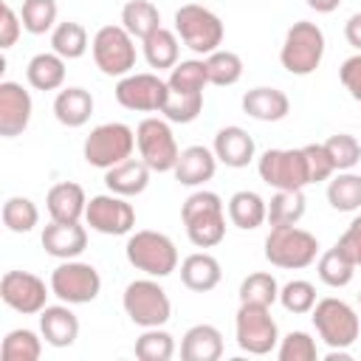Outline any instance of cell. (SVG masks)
Returning <instances> with one entry per match:
<instances>
[{"label":"cell","instance_id":"cell-1","mask_svg":"<svg viewBox=\"0 0 361 361\" xmlns=\"http://www.w3.org/2000/svg\"><path fill=\"white\" fill-rule=\"evenodd\" d=\"M180 220L195 248H214L226 237V206L217 192H192L180 206Z\"/></svg>","mask_w":361,"mask_h":361},{"label":"cell","instance_id":"cell-2","mask_svg":"<svg viewBox=\"0 0 361 361\" xmlns=\"http://www.w3.org/2000/svg\"><path fill=\"white\" fill-rule=\"evenodd\" d=\"M124 257L135 271L155 276V279L169 276L172 271H178V262H180L175 243L164 231H152V228L130 231L127 245H124Z\"/></svg>","mask_w":361,"mask_h":361},{"label":"cell","instance_id":"cell-3","mask_svg":"<svg viewBox=\"0 0 361 361\" xmlns=\"http://www.w3.org/2000/svg\"><path fill=\"white\" fill-rule=\"evenodd\" d=\"M324 31L310 20H299L285 31L279 65L290 76H310L324 59Z\"/></svg>","mask_w":361,"mask_h":361},{"label":"cell","instance_id":"cell-4","mask_svg":"<svg viewBox=\"0 0 361 361\" xmlns=\"http://www.w3.org/2000/svg\"><path fill=\"white\" fill-rule=\"evenodd\" d=\"M175 34L192 54L209 56L223 45L226 28H223V20L212 8L200 3H183L175 11Z\"/></svg>","mask_w":361,"mask_h":361},{"label":"cell","instance_id":"cell-5","mask_svg":"<svg viewBox=\"0 0 361 361\" xmlns=\"http://www.w3.org/2000/svg\"><path fill=\"white\" fill-rule=\"evenodd\" d=\"M121 307H124L127 319L133 324H138L141 330L164 327L172 316V302H169L166 290L158 285L155 276L133 279L121 293Z\"/></svg>","mask_w":361,"mask_h":361},{"label":"cell","instance_id":"cell-6","mask_svg":"<svg viewBox=\"0 0 361 361\" xmlns=\"http://www.w3.org/2000/svg\"><path fill=\"white\" fill-rule=\"evenodd\" d=\"M310 319H313L319 338L330 350H350L358 341L361 319L353 310V305H347L344 299H336V296L319 299L310 310Z\"/></svg>","mask_w":361,"mask_h":361},{"label":"cell","instance_id":"cell-7","mask_svg":"<svg viewBox=\"0 0 361 361\" xmlns=\"http://www.w3.org/2000/svg\"><path fill=\"white\" fill-rule=\"evenodd\" d=\"M319 257V240L299 226H274L265 237V259L274 268L299 271Z\"/></svg>","mask_w":361,"mask_h":361},{"label":"cell","instance_id":"cell-8","mask_svg":"<svg viewBox=\"0 0 361 361\" xmlns=\"http://www.w3.org/2000/svg\"><path fill=\"white\" fill-rule=\"evenodd\" d=\"M90 54L104 76H127L135 68V37L124 25H102L90 39Z\"/></svg>","mask_w":361,"mask_h":361},{"label":"cell","instance_id":"cell-9","mask_svg":"<svg viewBox=\"0 0 361 361\" xmlns=\"http://www.w3.org/2000/svg\"><path fill=\"white\" fill-rule=\"evenodd\" d=\"M135 152V130L121 121H107L90 130L82 144V155L96 169H110Z\"/></svg>","mask_w":361,"mask_h":361},{"label":"cell","instance_id":"cell-10","mask_svg":"<svg viewBox=\"0 0 361 361\" xmlns=\"http://www.w3.org/2000/svg\"><path fill=\"white\" fill-rule=\"evenodd\" d=\"M172 121L147 116L135 127V149L138 158L152 169V172H172L180 155V147L175 141V133L169 127Z\"/></svg>","mask_w":361,"mask_h":361},{"label":"cell","instance_id":"cell-11","mask_svg":"<svg viewBox=\"0 0 361 361\" xmlns=\"http://www.w3.org/2000/svg\"><path fill=\"white\" fill-rule=\"evenodd\" d=\"M234 338H237V347L248 355L274 353L279 344V327L271 316V307L240 302V310L234 316Z\"/></svg>","mask_w":361,"mask_h":361},{"label":"cell","instance_id":"cell-12","mask_svg":"<svg viewBox=\"0 0 361 361\" xmlns=\"http://www.w3.org/2000/svg\"><path fill=\"white\" fill-rule=\"evenodd\" d=\"M51 293L68 305H87L102 293V276L90 262L82 259H62L51 271Z\"/></svg>","mask_w":361,"mask_h":361},{"label":"cell","instance_id":"cell-13","mask_svg":"<svg viewBox=\"0 0 361 361\" xmlns=\"http://www.w3.org/2000/svg\"><path fill=\"white\" fill-rule=\"evenodd\" d=\"M257 172L271 189H305L310 183L305 149H265L257 158Z\"/></svg>","mask_w":361,"mask_h":361},{"label":"cell","instance_id":"cell-14","mask_svg":"<svg viewBox=\"0 0 361 361\" xmlns=\"http://www.w3.org/2000/svg\"><path fill=\"white\" fill-rule=\"evenodd\" d=\"M169 96L166 79L158 73H127L116 82V102L133 113H161Z\"/></svg>","mask_w":361,"mask_h":361},{"label":"cell","instance_id":"cell-15","mask_svg":"<svg viewBox=\"0 0 361 361\" xmlns=\"http://www.w3.org/2000/svg\"><path fill=\"white\" fill-rule=\"evenodd\" d=\"M48 296L51 285H45L31 271H6L0 279V299L23 316H39L48 305Z\"/></svg>","mask_w":361,"mask_h":361},{"label":"cell","instance_id":"cell-16","mask_svg":"<svg viewBox=\"0 0 361 361\" xmlns=\"http://www.w3.org/2000/svg\"><path fill=\"white\" fill-rule=\"evenodd\" d=\"M85 223L107 237H121L130 234L135 228V209L133 203H127V197L121 195H93L87 200V212H85Z\"/></svg>","mask_w":361,"mask_h":361},{"label":"cell","instance_id":"cell-17","mask_svg":"<svg viewBox=\"0 0 361 361\" xmlns=\"http://www.w3.org/2000/svg\"><path fill=\"white\" fill-rule=\"evenodd\" d=\"M34 113L31 93L11 79L0 82V135L3 138H17L25 133L28 121Z\"/></svg>","mask_w":361,"mask_h":361},{"label":"cell","instance_id":"cell-18","mask_svg":"<svg viewBox=\"0 0 361 361\" xmlns=\"http://www.w3.org/2000/svg\"><path fill=\"white\" fill-rule=\"evenodd\" d=\"M39 243H42L45 254H51L56 259H76L87 248V228L82 223H59V220H51L42 228Z\"/></svg>","mask_w":361,"mask_h":361},{"label":"cell","instance_id":"cell-19","mask_svg":"<svg viewBox=\"0 0 361 361\" xmlns=\"http://www.w3.org/2000/svg\"><path fill=\"white\" fill-rule=\"evenodd\" d=\"M39 336L45 338V344H51L56 350L71 347L79 338V319H76V313L71 310L68 302L42 307V313H39Z\"/></svg>","mask_w":361,"mask_h":361},{"label":"cell","instance_id":"cell-20","mask_svg":"<svg viewBox=\"0 0 361 361\" xmlns=\"http://www.w3.org/2000/svg\"><path fill=\"white\" fill-rule=\"evenodd\" d=\"M214 155L220 164L231 166V169H243L254 161L257 155V144L254 138L248 135V130L237 127V124H228V127H220L217 135H214V144H212Z\"/></svg>","mask_w":361,"mask_h":361},{"label":"cell","instance_id":"cell-21","mask_svg":"<svg viewBox=\"0 0 361 361\" xmlns=\"http://www.w3.org/2000/svg\"><path fill=\"white\" fill-rule=\"evenodd\" d=\"M217 164H220V161H217L214 149H209V147H203V144H192V147L180 149L172 175H175V180H178L180 186H203L206 180L214 178Z\"/></svg>","mask_w":361,"mask_h":361},{"label":"cell","instance_id":"cell-22","mask_svg":"<svg viewBox=\"0 0 361 361\" xmlns=\"http://www.w3.org/2000/svg\"><path fill=\"white\" fill-rule=\"evenodd\" d=\"M45 209L51 214V220L59 223H82L85 212H87V195L79 183L73 180H62L54 183L45 195Z\"/></svg>","mask_w":361,"mask_h":361},{"label":"cell","instance_id":"cell-23","mask_svg":"<svg viewBox=\"0 0 361 361\" xmlns=\"http://www.w3.org/2000/svg\"><path fill=\"white\" fill-rule=\"evenodd\" d=\"M240 104H243V113L248 118H257V121H282L290 113L288 93L279 87H265V85L245 90Z\"/></svg>","mask_w":361,"mask_h":361},{"label":"cell","instance_id":"cell-24","mask_svg":"<svg viewBox=\"0 0 361 361\" xmlns=\"http://www.w3.org/2000/svg\"><path fill=\"white\" fill-rule=\"evenodd\" d=\"M149 166L141 158H127L110 169H104V186L113 195L121 197H135L149 186Z\"/></svg>","mask_w":361,"mask_h":361},{"label":"cell","instance_id":"cell-25","mask_svg":"<svg viewBox=\"0 0 361 361\" xmlns=\"http://www.w3.org/2000/svg\"><path fill=\"white\" fill-rule=\"evenodd\" d=\"M223 279V268L217 262V257H212L209 251H195L180 262V282L183 288L195 290V293H209L220 285Z\"/></svg>","mask_w":361,"mask_h":361},{"label":"cell","instance_id":"cell-26","mask_svg":"<svg viewBox=\"0 0 361 361\" xmlns=\"http://www.w3.org/2000/svg\"><path fill=\"white\" fill-rule=\"evenodd\" d=\"M223 355V333L214 324H192L180 338L183 361H217Z\"/></svg>","mask_w":361,"mask_h":361},{"label":"cell","instance_id":"cell-27","mask_svg":"<svg viewBox=\"0 0 361 361\" xmlns=\"http://www.w3.org/2000/svg\"><path fill=\"white\" fill-rule=\"evenodd\" d=\"M93 116V96L85 87H62L54 99V118L62 127H85Z\"/></svg>","mask_w":361,"mask_h":361},{"label":"cell","instance_id":"cell-28","mask_svg":"<svg viewBox=\"0 0 361 361\" xmlns=\"http://www.w3.org/2000/svg\"><path fill=\"white\" fill-rule=\"evenodd\" d=\"M68 59H62L56 51H42V54H34L25 65V79L34 90H62L65 85V68Z\"/></svg>","mask_w":361,"mask_h":361},{"label":"cell","instance_id":"cell-29","mask_svg":"<svg viewBox=\"0 0 361 361\" xmlns=\"http://www.w3.org/2000/svg\"><path fill=\"white\" fill-rule=\"evenodd\" d=\"M228 220L231 226L243 228V231H254L262 223H268V200H262V195L251 192V189H240L228 197Z\"/></svg>","mask_w":361,"mask_h":361},{"label":"cell","instance_id":"cell-30","mask_svg":"<svg viewBox=\"0 0 361 361\" xmlns=\"http://www.w3.org/2000/svg\"><path fill=\"white\" fill-rule=\"evenodd\" d=\"M141 48H144V59H147V65L149 68H155V71H172L180 59V39H178V34L175 31H169V28H158V31H152L147 39H141Z\"/></svg>","mask_w":361,"mask_h":361},{"label":"cell","instance_id":"cell-31","mask_svg":"<svg viewBox=\"0 0 361 361\" xmlns=\"http://www.w3.org/2000/svg\"><path fill=\"white\" fill-rule=\"evenodd\" d=\"M121 25L135 39H147L152 31L161 28V11L149 0H127L121 6Z\"/></svg>","mask_w":361,"mask_h":361},{"label":"cell","instance_id":"cell-32","mask_svg":"<svg viewBox=\"0 0 361 361\" xmlns=\"http://www.w3.org/2000/svg\"><path fill=\"white\" fill-rule=\"evenodd\" d=\"M307 200L302 195V189H276L268 200V223L274 226H299V220L305 217Z\"/></svg>","mask_w":361,"mask_h":361},{"label":"cell","instance_id":"cell-33","mask_svg":"<svg viewBox=\"0 0 361 361\" xmlns=\"http://www.w3.org/2000/svg\"><path fill=\"white\" fill-rule=\"evenodd\" d=\"M327 203L336 212H358L361 209V175L353 169L336 172L327 180Z\"/></svg>","mask_w":361,"mask_h":361},{"label":"cell","instance_id":"cell-34","mask_svg":"<svg viewBox=\"0 0 361 361\" xmlns=\"http://www.w3.org/2000/svg\"><path fill=\"white\" fill-rule=\"evenodd\" d=\"M87 48H90L87 31L76 20L56 23V28L51 31V51H56L62 59H82L87 54Z\"/></svg>","mask_w":361,"mask_h":361},{"label":"cell","instance_id":"cell-35","mask_svg":"<svg viewBox=\"0 0 361 361\" xmlns=\"http://www.w3.org/2000/svg\"><path fill=\"white\" fill-rule=\"evenodd\" d=\"M42 336H37L28 327H17L8 330L3 344H0V355L3 361H37L42 355Z\"/></svg>","mask_w":361,"mask_h":361},{"label":"cell","instance_id":"cell-36","mask_svg":"<svg viewBox=\"0 0 361 361\" xmlns=\"http://www.w3.org/2000/svg\"><path fill=\"white\" fill-rule=\"evenodd\" d=\"M169 90L175 93H203V87L209 85V71H206V59H180L166 79Z\"/></svg>","mask_w":361,"mask_h":361},{"label":"cell","instance_id":"cell-37","mask_svg":"<svg viewBox=\"0 0 361 361\" xmlns=\"http://www.w3.org/2000/svg\"><path fill=\"white\" fill-rule=\"evenodd\" d=\"M316 274L327 288H347L353 282V276H355V265L338 251V245H333L324 254H319Z\"/></svg>","mask_w":361,"mask_h":361},{"label":"cell","instance_id":"cell-38","mask_svg":"<svg viewBox=\"0 0 361 361\" xmlns=\"http://www.w3.org/2000/svg\"><path fill=\"white\" fill-rule=\"evenodd\" d=\"M37 223H39V209L31 197L14 195L3 203V226L11 234H28L37 228Z\"/></svg>","mask_w":361,"mask_h":361},{"label":"cell","instance_id":"cell-39","mask_svg":"<svg viewBox=\"0 0 361 361\" xmlns=\"http://www.w3.org/2000/svg\"><path fill=\"white\" fill-rule=\"evenodd\" d=\"M240 302L245 305H265L271 307L279 302V282L268 271H254L240 282Z\"/></svg>","mask_w":361,"mask_h":361},{"label":"cell","instance_id":"cell-40","mask_svg":"<svg viewBox=\"0 0 361 361\" xmlns=\"http://www.w3.org/2000/svg\"><path fill=\"white\" fill-rule=\"evenodd\" d=\"M206 71H209V85L231 87V85H237L240 76H243V59H240V54H234V51L217 48L214 54L206 56Z\"/></svg>","mask_w":361,"mask_h":361},{"label":"cell","instance_id":"cell-41","mask_svg":"<svg viewBox=\"0 0 361 361\" xmlns=\"http://www.w3.org/2000/svg\"><path fill=\"white\" fill-rule=\"evenodd\" d=\"M175 355V336L164 327H147L135 338V358L141 361H169Z\"/></svg>","mask_w":361,"mask_h":361},{"label":"cell","instance_id":"cell-42","mask_svg":"<svg viewBox=\"0 0 361 361\" xmlns=\"http://www.w3.org/2000/svg\"><path fill=\"white\" fill-rule=\"evenodd\" d=\"M56 0H23V8H20V20H23V28L34 37L39 34H48L56 28Z\"/></svg>","mask_w":361,"mask_h":361},{"label":"cell","instance_id":"cell-43","mask_svg":"<svg viewBox=\"0 0 361 361\" xmlns=\"http://www.w3.org/2000/svg\"><path fill=\"white\" fill-rule=\"evenodd\" d=\"M316 302H319V299H316V288H313V282H307V279H290V282H285V285L279 288V305H282L288 313H293V316L310 313Z\"/></svg>","mask_w":361,"mask_h":361},{"label":"cell","instance_id":"cell-44","mask_svg":"<svg viewBox=\"0 0 361 361\" xmlns=\"http://www.w3.org/2000/svg\"><path fill=\"white\" fill-rule=\"evenodd\" d=\"M200 110H203V93H175V90H169L161 116L172 124H192L200 116Z\"/></svg>","mask_w":361,"mask_h":361},{"label":"cell","instance_id":"cell-45","mask_svg":"<svg viewBox=\"0 0 361 361\" xmlns=\"http://www.w3.org/2000/svg\"><path fill=\"white\" fill-rule=\"evenodd\" d=\"M324 149H327V155H330L336 172H347V169H353V166L361 161V144H358V138L350 135V133H336V135H330V138L324 141Z\"/></svg>","mask_w":361,"mask_h":361},{"label":"cell","instance_id":"cell-46","mask_svg":"<svg viewBox=\"0 0 361 361\" xmlns=\"http://www.w3.org/2000/svg\"><path fill=\"white\" fill-rule=\"evenodd\" d=\"M276 355H279V361H316L319 358L316 338L305 330H290L285 338H279Z\"/></svg>","mask_w":361,"mask_h":361},{"label":"cell","instance_id":"cell-47","mask_svg":"<svg viewBox=\"0 0 361 361\" xmlns=\"http://www.w3.org/2000/svg\"><path fill=\"white\" fill-rule=\"evenodd\" d=\"M305 161H307V175H310V183H322V180H330L336 175V166L324 149V144H305Z\"/></svg>","mask_w":361,"mask_h":361},{"label":"cell","instance_id":"cell-48","mask_svg":"<svg viewBox=\"0 0 361 361\" xmlns=\"http://www.w3.org/2000/svg\"><path fill=\"white\" fill-rule=\"evenodd\" d=\"M338 251L358 268L361 265V214H355L353 217V223L344 228V234L338 237Z\"/></svg>","mask_w":361,"mask_h":361},{"label":"cell","instance_id":"cell-49","mask_svg":"<svg viewBox=\"0 0 361 361\" xmlns=\"http://www.w3.org/2000/svg\"><path fill=\"white\" fill-rule=\"evenodd\" d=\"M338 79H341L344 90H347L355 102H361V54H353V56H347V59L341 62Z\"/></svg>","mask_w":361,"mask_h":361},{"label":"cell","instance_id":"cell-50","mask_svg":"<svg viewBox=\"0 0 361 361\" xmlns=\"http://www.w3.org/2000/svg\"><path fill=\"white\" fill-rule=\"evenodd\" d=\"M20 34H23V20H20V14L6 3V6H3V17H0V48L8 51V48L20 39Z\"/></svg>","mask_w":361,"mask_h":361},{"label":"cell","instance_id":"cell-51","mask_svg":"<svg viewBox=\"0 0 361 361\" xmlns=\"http://www.w3.org/2000/svg\"><path fill=\"white\" fill-rule=\"evenodd\" d=\"M344 39L361 54V11H355V14L344 23Z\"/></svg>","mask_w":361,"mask_h":361},{"label":"cell","instance_id":"cell-52","mask_svg":"<svg viewBox=\"0 0 361 361\" xmlns=\"http://www.w3.org/2000/svg\"><path fill=\"white\" fill-rule=\"evenodd\" d=\"M316 14H330V11H336L338 6H341V0H305Z\"/></svg>","mask_w":361,"mask_h":361},{"label":"cell","instance_id":"cell-53","mask_svg":"<svg viewBox=\"0 0 361 361\" xmlns=\"http://www.w3.org/2000/svg\"><path fill=\"white\" fill-rule=\"evenodd\" d=\"M324 358L327 361H350V350H330Z\"/></svg>","mask_w":361,"mask_h":361},{"label":"cell","instance_id":"cell-54","mask_svg":"<svg viewBox=\"0 0 361 361\" xmlns=\"http://www.w3.org/2000/svg\"><path fill=\"white\" fill-rule=\"evenodd\" d=\"M358 305H361V290H358Z\"/></svg>","mask_w":361,"mask_h":361}]
</instances>
